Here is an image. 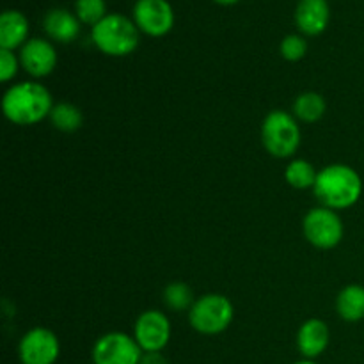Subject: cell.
<instances>
[{"label": "cell", "mask_w": 364, "mask_h": 364, "mask_svg": "<svg viewBox=\"0 0 364 364\" xmlns=\"http://www.w3.org/2000/svg\"><path fill=\"white\" fill-rule=\"evenodd\" d=\"M52 95L38 82H20L6 91L2 98L4 116L18 127H31L50 116Z\"/></svg>", "instance_id": "1"}, {"label": "cell", "mask_w": 364, "mask_h": 364, "mask_svg": "<svg viewBox=\"0 0 364 364\" xmlns=\"http://www.w3.org/2000/svg\"><path fill=\"white\" fill-rule=\"evenodd\" d=\"M322 206L331 210H345L354 206L363 194V180L355 169L345 164H331L318 171L313 187Z\"/></svg>", "instance_id": "2"}, {"label": "cell", "mask_w": 364, "mask_h": 364, "mask_svg": "<svg viewBox=\"0 0 364 364\" xmlns=\"http://www.w3.org/2000/svg\"><path fill=\"white\" fill-rule=\"evenodd\" d=\"M141 31L134 20L124 14H107L91 28V39L96 48L110 57H124L139 46Z\"/></svg>", "instance_id": "3"}, {"label": "cell", "mask_w": 364, "mask_h": 364, "mask_svg": "<svg viewBox=\"0 0 364 364\" xmlns=\"http://www.w3.org/2000/svg\"><path fill=\"white\" fill-rule=\"evenodd\" d=\"M262 141L267 151L276 159H288L301 146V128L297 117L284 110H272L262 124Z\"/></svg>", "instance_id": "4"}, {"label": "cell", "mask_w": 364, "mask_h": 364, "mask_svg": "<svg viewBox=\"0 0 364 364\" xmlns=\"http://www.w3.org/2000/svg\"><path fill=\"white\" fill-rule=\"evenodd\" d=\"M235 309L230 299L220 294H206L196 299L188 311V322L198 333L213 336L220 334L233 322Z\"/></svg>", "instance_id": "5"}, {"label": "cell", "mask_w": 364, "mask_h": 364, "mask_svg": "<svg viewBox=\"0 0 364 364\" xmlns=\"http://www.w3.org/2000/svg\"><path fill=\"white\" fill-rule=\"evenodd\" d=\"M306 240L318 249H333L343 240V220L336 210L318 206L306 213L302 223Z\"/></svg>", "instance_id": "6"}, {"label": "cell", "mask_w": 364, "mask_h": 364, "mask_svg": "<svg viewBox=\"0 0 364 364\" xmlns=\"http://www.w3.org/2000/svg\"><path fill=\"white\" fill-rule=\"evenodd\" d=\"M142 348L134 336L121 331L107 333L92 347V364H139Z\"/></svg>", "instance_id": "7"}, {"label": "cell", "mask_w": 364, "mask_h": 364, "mask_svg": "<svg viewBox=\"0 0 364 364\" xmlns=\"http://www.w3.org/2000/svg\"><path fill=\"white\" fill-rule=\"evenodd\" d=\"M18 355L21 364H55L60 355L59 338L46 327H34L20 340Z\"/></svg>", "instance_id": "8"}, {"label": "cell", "mask_w": 364, "mask_h": 364, "mask_svg": "<svg viewBox=\"0 0 364 364\" xmlns=\"http://www.w3.org/2000/svg\"><path fill=\"white\" fill-rule=\"evenodd\" d=\"M134 21L141 32L151 38L169 34L174 25V11L167 0H137Z\"/></svg>", "instance_id": "9"}, {"label": "cell", "mask_w": 364, "mask_h": 364, "mask_svg": "<svg viewBox=\"0 0 364 364\" xmlns=\"http://www.w3.org/2000/svg\"><path fill=\"white\" fill-rule=\"evenodd\" d=\"M134 338L142 352H162L171 340V322L162 311L148 309L139 315Z\"/></svg>", "instance_id": "10"}, {"label": "cell", "mask_w": 364, "mask_h": 364, "mask_svg": "<svg viewBox=\"0 0 364 364\" xmlns=\"http://www.w3.org/2000/svg\"><path fill=\"white\" fill-rule=\"evenodd\" d=\"M20 64L31 77H48L57 66L55 46L41 38H32L20 48Z\"/></svg>", "instance_id": "11"}, {"label": "cell", "mask_w": 364, "mask_h": 364, "mask_svg": "<svg viewBox=\"0 0 364 364\" xmlns=\"http://www.w3.org/2000/svg\"><path fill=\"white\" fill-rule=\"evenodd\" d=\"M331 20L327 0H299L295 7V25L306 36H320Z\"/></svg>", "instance_id": "12"}, {"label": "cell", "mask_w": 364, "mask_h": 364, "mask_svg": "<svg viewBox=\"0 0 364 364\" xmlns=\"http://www.w3.org/2000/svg\"><path fill=\"white\" fill-rule=\"evenodd\" d=\"M331 331L320 318H309L301 326L297 333V348L304 359H313L323 354L329 347Z\"/></svg>", "instance_id": "13"}, {"label": "cell", "mask_w": 364, "mask_h": 364, "mask_svg": "<svg viewBox=\"0 0 364 364\" xmlns=\"http://www.w3.org/2000/svg\"><path fill=\"white\" fill-rule=\"evenodd\" d=\"M43 27L50 39L57 43H71L80 34V20L68 9H52L46 13Z\"/></svg>", "instance_id": "14"}, {"label": "cell", "mask_w": 364, "mask_h": 364, "mask_svg": "<svg viewBox=\"0 0 364 364\" xmlns=\"http://www.w3.org/2000/svg\"><path fill=\"white\" fill-rule=\"evenodd\" d=\"M28 20L20 11H6L0 16V48L16 50L28 41Z\"/></svg>", "instance_id": "15"}, {"label": "cell", "mask_w": 364, "mask_h": 364, "mask_svg": "<svg viewBox=\"0 0 364 364\" xmlns=\"http://www.w3.org/2000/svg\"><path fill=\"white\" fill-rule=\"evenodd\" d=\"M336 311L345 322H359L364 318V287L348 284L338 294Z\"/></svg>", "instance_id": "16"}, {"label": "cell", "mask_w": 364, "mask_h": 364, "mask_svg": "<svg viewBox=\"0 0 364 364\" xmlns=\"http://www.w3.org/2000/svg\"><path fill=\"white\" fill-rule=\"evenodd\" d=\"M327 110V103L322 95L315 91L302 92L294 102V116L304 123H316L323 117Z\"/></svg>", "instance_id": "17"}, {"label": "cell", "mask_w": 364, "mask_h": 364, "mask_svg": "<svg viewBox=\"0 0 364 364\" xmlns=\"http://www.w3.org/2000/svg\"><path fill=\"white\" fill-rule=\"evenodd\" d=\"M48 117L53 128H57L60 132H66V134L77 132L82 127V123H84L82 110L77 105L68 102H60L57 105H53Z\"/></svg>", "instance_id": "18"}, {"label": "cell", "mask_w": 364, "mask_h": 364, "mask_svg": "<svg viewBox=\"0 0 364 364\" xmlns=\"http://www.w3.org/2000/svg\"><path fill=\"white\" fill-rule=\"evenodd\" d=\"M316 176H318V171L315 169V166L302 159L291 160L287 166V171H284V178L290 183V187L299 188V191L315 187Z\"/></svg>", "instance_id": "19"}, {"label": "cell", "mask_w": 364, "mask_h": 364, "mask_svg": "<svg viewBox=\"0 0 364 364\" xmlns=\"http://www.w3.org/2000/svg\"><path fill=\"white\" fill-rule=\"evenodd\" d=\"M164 302H166L167 308L176 313L191 311L196 302L194 291L187 283L174 281V283L167 284L166 290H164Z\"/></svg>", "instance_id": "20"}, {"label": "cell", "mask_w": 364, "mask_h": 364, "mask_svg": "<svg viewBox=\"0 0 364 364\" xmlns=\"http://www.w3.org/2000/svg\"><path fill=\"white\" fill-rule=\"evenodd\" d=\"M75 14L80 20V23L95 27L107 16V4L105 0H77L75 2Z\"/></svg>", "instance_id": "21"}, {"label": "cell", "mask_w": 364, "mask_h": 364, "mask_svg": "<svg viewBox=\"0 0 364 364\" xmlns=\"http://www.w3.org/2000/svg\"><path fill=\"white\" fill-rule=\"evenodd\" d=\"M279 52L283 59L290 60V63H297V60L304 59V55L308 53V43L302 36L290 34L281 41Z\"/></svg>", "instance_id": "22"}, {"label": "cell", "mask_w": 364, "mask_h": 364, "mask_svg": "<svg viewBox=\"0 0 364 364\" xmlns=\"http://www.w3.org/2000/svg\"><path fill=\"white\" fill-rule=\"evenodd\" d=\"M20 57L14 55L13 50L0 48V80L9 82L16 77L20 68Z\"/></svg>", "instance_id": "23"}, {"label": "cell", "mask_w": 364, "mask_h": 364, "mask_svg": "<svg viewBox=\"0 0 364 364\" xmlns=\"http://www.w3.org/2000/svg\"><path fill=\"white\" fill-rule=\"evenodd\" d=\"M139 364H167V359L162 352H144Z\"/></svg>", "instance_id": "24"}, {"label": "cell", "mask_w": 364, "mask_h": 364, "mask_svg": "<svg viewBox=\"0 0 364 364\" xmlns=\"http://www.w3.org/2000/svg\"><path fill=\"white\" fill-rule=\"evenodd\" d=\"M217 4H220V6H233V4L240 2V0H215Z\"/></svg>", "instance_id": "25"}, {"label": "cell", "mask_w": 364, "mask_h": 364, "mask_svg": "<svg viewBox=\"0 0 364 364\" xmlns=\"http://www.w3.org/2000/svg\"><path fill=\"white\" fill-rule=\"evenodd\" d=\"M294 364H318L316 361H313V359H302V361H297Z\"/></svg>", "instance_id": "26"}]
</instances>
